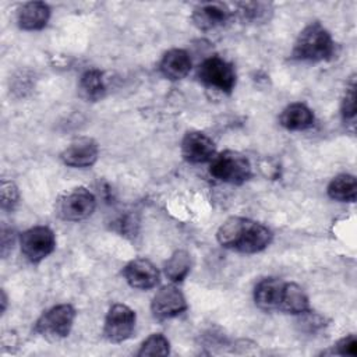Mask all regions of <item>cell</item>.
Listing matches in <instances>:
<instances>
[{
    "instance_id": "2",
    "label": "cell",
    "mask_w": 357,
    "mask_h": 357,
    "mask_svg": "<svg viewBox=\"0 0 357 357\" xmlns=\"http://www.w3.org/2000/svg\"><path fill=\"white\" fill-rule=\"evenodd\" d=\"M335 42L326 28L318 21L308 24L298 35L291 56L303 61H322L332 57Z\"/></svg>"
},
{
    "instance_id": "13",
    "label": "cell",
    "mask_w": 357,
    "mask_h": 357,
    "mask_svg": "<svg viewBox=\"0 0 357 357\" xmlns=\"http://www.w3.org/2000/svg\"><path fill=\"white\" fill-rule=\"evenodd\" d=\"M230 15L231 13L226 4L209 1L197 6L192 11L191 20L197 28L202 31H209L225 25L229 21Z\"/></svg>"
},
{
    "instance_id": "18",
    "label": "cell",
    "mask_w": 357,
    "mask_h": 357,
    "mask_svg": "<svg viewBox=\"0 0 357 357\" xmlns=\"http://www.w3.org/2000/svg\"><path fill=\"white\" fill-rule=\"evenodd\" d=\"M78 92L82 99L88 102H96L105 96L106 84L103 78V73L96 68L86 70L78 84Z\"/></svg>"
},
{
    "instance_id": "22",
    "label": "cell",
    "mask_w": 357,
    "mask_h": 357,
    "mask_svg": "<svg viewBox=\"0 0 357 357\" xmlns=\"http://www.w3.org/2000/svg\"><path fill=\"white\" fill-rule=\"evenodd\" d=\"M237 13L243 21L250 22H262L269 18L272 8L268 3L261 1H250L237 4Z\"/></svg>"
},
{
    "instance_id": "17",
    "label": "cell",
    "mask_w": 357,
    "mask_h": 357,
    "mask_svg": "<svg viewBox=\"0 0 357 357\" xmlns=\"http://www.w3.org/2000/svg\"><path fill=\"white\" fill-rule=\"evenodd\" d=\"M279 121L286 130L300 131L312 126L314 114L308 106H305L304 103L296 102V103H290L282 110Z\"/></svg>"
},
{
    "instance_id": "21",
    "label": "cell",
    "mask_w": 357,
    "mask_h": 357,
    "mask_svg": "<svg viewBox=\"0 0 357 357\" xmlns=\"http://www.w3.org/2000/svg\"><path fill=\"white\" fill-rule=\"evenodd\" d=\"M191 269V255L185 250H177L165 262V275L172 282L177 283L185 279Z\"/></svg>"
},
{
    "instance_id": "9",
    "label": "cell",
    "mask_w": 357,
    "mask_h": 357,
    "mask_svg": "<svg viewBox=\"0 0 357 357\" xmlns=\"http://www.w3.org/2000/svg\"><path fill=\"white\" fill-rule=\"evenodd\" d=\"M187 310L184 294L174 284L160 287L151 301V311L158 319H169Z\"/></svg>"
},
{
    "instance_id": "12",
    "label": "cell",
    "mask_w": 357,
    "mask_h": 357,
    "mask_svg": "<svg viewBox=\"0 0 357 357\" xmlns=\"http://www.w3.org/2000/svg\"><path fill=\"white\" fill-rule=\"evenodd\" d=\"M127 283L139 290H148L158 284L159 271L156 266L145 258H135L130 261L123 271Z\"/></svg>"
},
{
    "instance_id": "6",
    "label": "cell",
    "mask_w": 357,
    "mask_h": 357,
    "mask_svg": "<svg viewBox=\"0 0 357 357\" xmlns=\"http://www.w3.org/2000/svg\"><path fill=\"white\" fill-rule=\"evenodd\" d=\"M198 78L206 86L222 92H231L236 85V71L226 60L212 56L198 67Z\"/></svg>"
},
{
    "instance_id": "5",
    "label": "cell",
    "mask_w": 357,
    "mask_h": 357,
    "mask_svg": "<svg viewBox=\"0 0 357 357\" xmlns=\"http://www.w3.org/2000/svg\"><path fill=\"white\" fill-rule=\"evenodd\" d=\"M75 310L71 304H59L45 311L35 324V331L47 339H61L68 336L74 319Z\"/></svg>"
},
{
    "instance_id": "26",
    "label": "cell",
    "mask_w": 357,
    "mask_h": 357,
    "mask_svg": "<svg viewBox=\"0 0 357 357\" xmlns=\"http://www.w3.org/2000/svg\"><path fill=\"white\" fill-rule=\"evenodd\" d=\"M336 353L342 356H357V339L354 335H347L336 343Z\"/></svg>"
},
{
    "instance_id": "23",
    "label": "cell",
    "mask_w": 357,
    "mask_h": 357,
    "mask_svg": "<svg viewBox=\"0 0 357 357\" xmlns=\"http://www.w3.org/2000/svg\"><path fill=\"white\" fill-rule=\"evenodd\" d=\"M170 351V343L166 339L165 335L162 333H152L149 337H146L137 356L144 357V356H167Z\"/></svg>"
},
{
    "instance_id": "25",
    "label": "cell",
    "mask_w": 357,
    "mask_h": 357,
    "mask_svg": "<svg viewBox=\"0 0 357 357\" xmlns=\"http://www.w3.org/2000/svg\"><path fill=\"white\" fill-rule=\"evenodd\" d=\"M342 116L344 121H353L356 117V92H354V84L350 85V88L346 91V95L342 102Z\"/></svg>"
},
{
    "instance_id": "4",
    "label": "cell",
    "mask_w": 357,
    "mask_h": 357,
    "mask_svg": "<svg viewBox=\"0 0 357 357\" xmlns=\"http://www.w3.org/2000/svg\"><path fill=\"white\" fill-rule=\"evenodd\" d=\"M95 206L96 199L93 194L84 187H77L59 197L56 201V213L63 220L79 222L89 218Z\"/></svg>"
},
{
    "instance_id": "1",
    "label": "cell",
    "mask_w": 357,
    "mask_h": 357,
    "mask_svg": "<svg viewBox=\"0 0 357 357\" xmlns=\"http://www.w3.org/2000/svg\"><path fill=\"white\" fill-rule=\"evenodd\" d=\"M216 238L225 248L244 254H255L269 245L272 233L266 226L255 220L231 216L220 225Z\"/></svg>"
},
{
    "instance_id": "19",
    "label": "cell",
    "mask_w": 357,
    "mask_h": 357,
    "mask_svg": "<svg viewBox=\"0 0 357 357\" xmlns=\"http://www.w3.org/2000/svg\"><path fill=\"white\" fill-rule=\"evenodd\" d=\"M279 308L287 314L301 315L310 310L308 297L298 284L284 282Z\"/></svg>"
},
{
    "instance_id": "20",
    "label": "cell",
    "mask_w": 357,
    "mask_h": 357,
    "mask_svg": "<svg viewBox=\"0 0 357 357\" xmlns=\"http://www.w3.org/2000/svg\"><path fill=\"white\" fill-rule=\"evenodd\" d=\"M357 194L356 177L351 174H339L328 185V195L340 202H354Z\"/></svg>"
},
{
    "instance_id": "11",
    "label": "cell",
    "mask_w": 357,
    "mask_h": 357,
    "mask_svg": "<svg viewBox=\"0 0 357 357\" xmlns=\"http://www.w3.org/2000/svg\"><path fill=\"white\" fill-rule=\"evenodd\" d=\"M181 155L190 163L211 162L215 156V144L206 134L190 131L181 141Z\"/></svg>"
},
{
    "instance_id": "24",
    "label": "cell",
    "mask_w": 357,
    "mask_h": 357,
    "mask_svg": "<svg viewBox=\"0 0 357 357\" xmlns=\"http://www.w3.org/2000/svg\"><path fill=\"white\" fill-rule=\"evenodd\" d=\"M1 208L3 209H13L20 198L18 188L13 181L3 180L1 181Z\"/></svg>"
},
{
    "instance_id": "10",
    "label": "cell",
    "mask_w": 357,
    "mask_h": 357,
    "mask_svg": "<svg viewBox=\"0 0 357 357\" xmlns=\"http://www.w3.org/2000/svg\"><path fill=\"white\" fill-rule=\"evenodd\" d=\"M61 160L71 167H89L99 156V146L95 139L81 137L74 139L63 152Z\"/></svg>"
},
{
    "instance_id": "8",
    "label": "cell",
    "mask_w": 357,
    "mask_h": 357,
    "mask_svg": "<svg viewBox=\"0 0 357 357\" xmlns=\"http://www.w3.org/2000/svg\"><path fill=\"white\" fill-rule=\"evenodd\" d=\"M135 312L126 304H114L109 308L105 325L103 335L109 342L120 343L127 340L135 328Z\"/></svg>"
},
{
    "instance_id": "7",
    "label": "cell",
    "mask_w": 357,
    "mask_h": 357,
    "mask_svg": "<svg viewBox=\"0 0 357 357\" xmlns=\"http://www.w3.org/2000/svg\"><path fill=\"white\" fill-rule=\"evenodd\" d=\"M21 252L31 262H39L53 252L56 237L47 226H33L25 230L20 238Z\"/></svg>"
},
{
    "instance_id": "3",
    "label": "cell",
    "mask_w": 357,
    "mask_h": 357,
    "mask_svg": "<svg viewBox=\"0 0 357 357\" xmlns=\"http://www.w3.org/2000/svg\"><path fill=\"white\" fill-rule=\"evenodd\" d=\"M209 173L219 181L243 184L251 176L250 160L237 151H223L209 162Z\"/></svg>"
},
{
    "instance_id": "14",
    "label": "cell",
    "mask_w": 357,
    "mask_h": 357,
    "mask_svg": "<svg viewBox=\"0 0 357 357\" xmlns=\"http://www.w3.org/2000/svg\"><path fill=\"white\" fill-rule=\"evenodd\" d=\"M284 282L278 278H265L254 289V301L262 310H276L280 305Z\"/></svg>"
},
{
    "instance_id": "27",
    "label": "cell",
    "mask_w": 357,
    "mask_h": 357,
    "mask_svg": "<svg viewBox=\"0 0 357 357\" xmlns=\"http://www.w3.org/2000/svg\"><path fill=\"white\" fill-rule=\"evenodd\" d=\"M6 304H7V297H6V293L1 291V311L6 310Z\"/></svg>"
},
{
    "instance_id": "15",
    "label": "cell",
    "mask_w": 357,
    "mask_h": 357,
    "mask_svg": "<svg viewBox=\"0 0 357 357\" xmlns=\"http://www.w3.org/2000/svg\"><path fill=\"white\" fill-rule=\"evenodd\" d=\"M50 18V8L43 1L25 3L17 15V21L21 29L38 31L42 29Z\"/></svg>"
},
{
    "instance_id": "16",
    "label": "cell",
    "mask_w": 357,
    "mask_h": 357,
    "mask_svg": "<svg viewBox=\"0 0 357 357\" xmlns=\"http://www.w3.org/2000/svg\"><path fill=\"white\" fill-rule=\"evenodd\" d=\"M162 74L172 79L177 81L184 78L191 70V59L188 53L183 49H172L165 53L159 66Z\"/></svg>"
}]
</instances>
